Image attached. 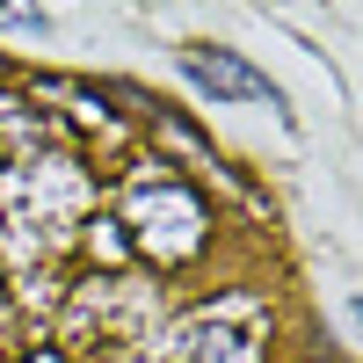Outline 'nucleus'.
I'll list each match as a JSON object with an SVG mask.
<instances>
[{"instance_id":"nucleus-2","label":"nucleus","mask_w":363,"mask_h":363,"mask_svg":"<svg viewBox=\"0 0 363 363\" xmlns=\"http://www.w3.org/2000/svg\"><path fill=\"white\" fill-rule=\"evenodd\" d=\"M349 313H356V327H363V298H356V306H349Z\"/></svg>"},{"instance_id":"nucleus-1","label":"nucleus","mask_w":363,"mask_h":363,"mask_svg":"<svg viewBox=\"0 0 363 363\" xmlns=\"http://www.w3.org/2000/svg\"><path fill=\"white\" fill-rule=\"evenodd\" d=\"M182 73H189L211 102H269V109L284 102L277 87H269V73H255L247 58L225 51V44H189V51H182Z\"/></svg>"}]
</instances>
